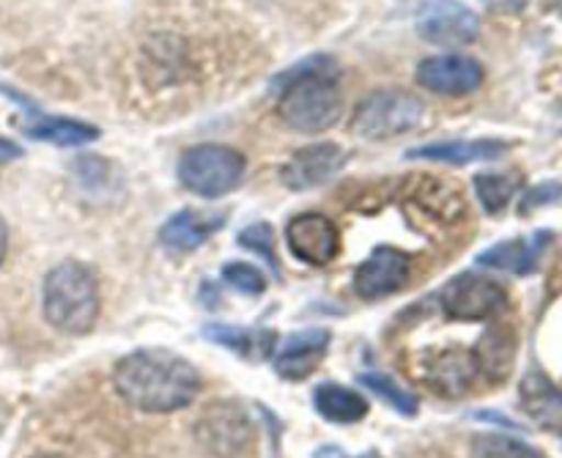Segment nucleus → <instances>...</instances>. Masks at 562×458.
Masks as SVG:
<instances>
[{
  "label": "nucleus",
  "instance_id": "f257e3e1",
  "mask_svg": "<svg viewBox=\"0 0 562 458\" xmlns=\"http://www.w3.org/2000/svg\"><path fill=\"white\" fill-rule=\"evenodd\" d=\"M113 384L121 399L148 415H168L192 404L201 377L192 362L165 349H137L115 366Z\"/></svg>",
  "mask_w": 562,
  "mask_h": 458
},
{
  "label": "nucleus",
  "instance_id": "f03ea898",
  "mask_svg": "<svg viewBox=\"0 0 562 458\" xmlns=\"http://www.w3.org/2000/svg\"><path fill=\"white\" fill-rule=\"evenodd\" d=\"M278 86V113L291 130H333L344 115L340 69L333 58L318 55V58L302 60L274 80V88Z\"/></svg>",
  "mask_w": 562,
  "mask_h": 458
},
{
  "label": "nucleus",
  "instance_id": "7ed1b4c3",
  "mask_svg": "<svg viewBox=\"0 0 562 458\" xmlns=\"http://www.w3.org/2000/svg\"><path fill=\"white\" fill-rule=\"evenodd\" d=\"M44 319L66 335L91 333L99 319L97 275L80 261H64L44 278Z\"/></svg>",
  "mask_w": 562,
  "mask_h": 458
},
{
  "label": "nucleus",
  "instance_id": "20e7f679",
  "mask_svg": "<svg viewBox=\"0 0 562 458\" xmlns=\"http://www.w3.org/2000/svg\"><path fill=\"white\" fill-rule=\"evenodd\" d=\"M426 119V104L417 93L404 88H382L357 104L351 115V132L368 141H387V137L415 132Z\"/></svg>",
  "mask_w": 562,
  "mask_h": 458
},
{
  "label": "nucleus",
  "instance_id": "39448f33",
  "mask_svg": "<svg viewBox=\"0 0 562 458\" xmlns=\"http://www.w3.org/2000/svg\"><path fill=\"white\" fill-rule=\"evenodd\" d=\"M245 176V157L236 148L220 143H201L190 148L179 163V181L201 198H223Z\"/></svg>",
  "mask_w": 562,
  "mask_h": 458
},
{
  "label": "nucleus",
  "instance_id": "423d86ee",
  "mask_svg": "<svg viewBox=\"0 0 562 458\" xmlns=\"http://www.w3.org/2000/svg\"><path fill=\"white\" fill-rule=\"evenodd\" d=\"M439 308L456 322H486L508 308V291L486 275L461 272L439 291Z\"/></svg>",
  "mask_w": 562,
  "mask_h": 458
},
{
  "label": "nucleus",
  "instance_id": "0eeeda50",
  "mask_svg": "<svg viewBox=\"0 0 562 458\" xmlns=\"http://www.w3.org/2000/svg\"><path fill=\"white\" fill-rule=\"evenodd\" d=\"M252 426L247 412L234 401L212 404L195 426V439L212 458H234L250 445Z\"/></svg>",
  "mask_w": 562,
  "mask_h": 458
},
{
  "label": "nucleus",
  "instance_id": "6e6552de",
  "mask_svg": "<svg viewBox=\"0 0 562 458\" xmlns=\"http://www.w3.org/2000/svg\"><path fill=\"white\" fill-rule=\"evenodd\" d=\"M417 33L439 47H461L475 42L481 20L459 0H426L417 11Z\"/></svg>",
  "mask_w": 562,
  "mask_h": 458
},
{
  "label": "nucleus",
  "instance_id": "1a4fd4ad",
  "mask_svg": "<svg viewBox=\"0 0 562 458\" xmlns=\"http://www.w3.org/2000/svg\"><path fill=\"white\" fill-rule=\"evenodd\" d=\"M412 278V256L398 247L379 245L355 272V291L362 300H384L398 294Z\"/></svg>",
  "mask_w": 562,
  "mask_h": 458
},
{
  "label": "nucleus",
  "instance_id": "9d476101",
  "mask_svg": "<svg viewBox=\"0 0 562 458\" xmlns=\"http://www.w3.org/2000/svg\"><path fill=\"white\" fill-rule=\"evenodd\" d=\"M285 245L300 261L311 267H327L340 250V231L333 220L318 212L296 214L285 225Z\"/></svg>",
  "mask_w": 562,
  "mask_h": 458
},
{
  "label": "nucleus",
  "instance_id": "9b49d317",
  "mask_svg": "<svg viewBox=\"0 0 562 458\" xmlns=\"http://www.w3.org/2000/svg\"><path fill=\"white\" fill-rule=\"evenodd\" d=\"M346 152L335 143H313V146L300 148L289 163L280 168V181L289 190L305 192L327 185L329 179L344 170Z\"/></svg>",
  "mask_w": 562,
  "mask_h": 458
},
{
  "label": "nucleus",
  "instance_id": "f8f14e48",
  "mask_svg": "<svg viewBox=\"0 0 562 458\" xmlns=\"http://www.w3.org/2000/svg\"><path fill=\"white\" fill-rule=\"evenodd\" d=\"M417 82L442 97H467L483 82V69L467 55H437L426 58L417 69Z\"/></svg>",
  "mask_w": 562,
  "mask_h": 458
},
{
  "label": "nucleus",
  "instance_id": "ddd939ff",
  "mask_svg": "<svg viewBox=\"0 0 562 458\" xmlns=\"http://www.w3.org/2000/svg\"><path fill=\"white\" fill-rule=\"evenodd\" d=\"M329 333L327 329H302V333L289 335L280 349H274V371L289 382H300V379L311 377L324 360L329 349Z\"/></svg>",
  "mask_w": 562,
  "mask_h": 458
},
{
  "label": "nucleus",
  "instance_id": "4468645a",
  "mask_svg": "<svg viewBox=\"0 0 562 458\" xmlns=\"http://www.w3.org/2000/svg\"><path fill=\"white\" fill-rule=\"evenodd\" d=\"M481 368H477L475 351L448 349L431 357L426 368V384L442 399H461L475 388Z\"/></svg>",
  "mask_w": 562,
  "mask_h": 458
},
{
  "label": "nucleus",
  "instance_id": "2eb2a0df",
  "mask_svg": "<svg viewBox=\"0 0 562 458\" xmlns=\"http://www.w3.org/2000/svg\"><path fill=\"white\" fill-rule=\"evenodd\" d=\"M225 223L223 212H201V209H181L179 214L168 220L159 231V239H162L165 247L170 250H195L203 242L212 239Z\"/></svg>",
  "mask_w": 562,
  "mask_h": 458
},
{
  "label": "nucleus",
  "instance_id": "dca6fc26",
  "mask_svg": "<svg viewBox=\"0 0 562 458\" xmlns=\"http://www.w3.org/2000/svg\"><path fill=\"white\" fill-rule=\"evenodd\" d=\"M549 242H552V234L538 231V234L525 236V239H510L503 242V245L488 247L486 253L477 256V264L488 269H503V272L510 275H532Z\"/></svg>",
  "mask_w": 562,
  "mask_h": 458
},
{
  "label": "nucleus",
  "instance_id": "f3484780",
  "mask_svg": "<svg viewBox=\"0 0 562 458\" xmlns=\"http://www.w3.org/2000/svg\"><path fill=\"white\" fill-rule=\"evenodd\" d=\"M521 410L538 423L543 432L562 437V393L549 382L547 373L530 371L519 388Z\"/></svg>",
  "mask_w": 562,
  "mask_h": 458
},
{
  "label": "nucleus",
  "instance_id": "a211bd4d",
  "mask_svg": "<svg viewBox=\"0 0 562 458\" xmlns=\"http://www.w3.org/2000/svg\"><path fill=\"white\" fill-rule=\"evenodd\" d=\"M212 344L225 346L234 355H239L241 360L261 362L269 360L278 349V333L272 329H256V327H234V324H209L203 329Z\"/></svg>",
  "mask_w": 562,
  "mask_h": 458
},
{
  "label": "nucleus",
  "instance_id": "6ab92c4d",
  "mask_svg": "<svg viewBox=\"0 0 562 458\" xmlns=\"http://www.w3.org/2000/svg\"><path fill=\"white\" fill-rule=\"evenodd\" d=\"M508 152V143L503 141H448V143H428L406 152L409 159H431V163L448 165H470L499 159Z\"/></svg>",
  "mask_w": 562,
  "mask_h": 458
},
{
  "label": "nucleus",
  "instance_id": "aec40b11",
  "mask_svg": "<svg viewBox=\"0 0 562 458\" xmlns=\"http://www.w3.org/2000/svg\"><path fill=\"white\" fill-rule=\"evenodd\" d=\"M313 406L324 421L335 423V426H351L368 415V401L360 393L333 382L318 384L313 390Z\"/></svg>",
  "mask_w": 562,
  "mask_h": 458
},
{
  "label": "nucleus",
  "instance_id": "412c9836",
  "mask_svg": "<svg viewBox=\"0 0 562 458\" xmlns=\"http://www.w3.org/2000/svg\"><path fill=\"white\" fill-rule=\"evenodd\" d=\"M472 351H475L481 377L492 379V382H503V379L510 373V368H514L516 338L510 329L492 327L486 329V335L477 340V346Z\"/></svg>",
  "mask_w": 562,
  "mask_h": 458
},
{
  "label": "nucleus",
  "instance_id": "4be33fe9",
  "mask_svg": "<svg viewBox=\"0 0 562 458\" xmlns=\"http://www.w3.org/2000/svg\"><path fill=\"white\" fill-rule=\"evenodd\" d=\"M36 115V113H33ZM25 135L33 141L53 143V146H86L99 137V130L91 124H82L75 119H53V115H36L31 124H25Z\"/></svg>",
  "mask_w": 562,
  "mask_h": 458
},
{
  "label": "nucleus",
  "instance_id": "5701e85b",
  "mask_svg": "<svg viewBox=\"0 0 562 458\" xmlns=\"http://www.w3.org/2000/svg\"><path fill=\"white\" fill-rule=\"evenodd\" d=\"M521 179L516 174H477L475 176V192L481 206L488 214H499L514 196L519 192Z\"/></svg>",
  "mask_w": 562,
  "mask_h": 458
},
{
  "label": "nucleus",
  "instance_id": "b1692460",
  "mask_svg": "<svg viewBox=\"0 0 562 458\" xmlns=\"http://www.w3.org/2000/svg\"><path fill=\"white\" fill-rule=\"evenodd\" d=\"M360 382L366 384L371 393H376L379 399L387 401V404L393 406L395 412H401V415L412 417V415H417V410H420L415 395L406 393V390L401 388L393 377H384V373H362Z\"/></svg>",
  "mask_w": 562,
  "mask_h": 458
},
{
  "label": "nucleus",
  "instance_id": "393cba45",
  "mask_svg": "<svg viewBox=\"0 0 562 458\" xmlns=\"http://www.w3.org/2000/svg\"><path fill=\"white\" fill-rule=\"evenodd\" d=\"M472 458H543L536 448L503 434H483L472 445Z\"/></svg>",
  "mask_w": 562,
  "mask_h": 458
},
{
  "label": "nucleus",
  "instance_id": "a878e982",
  "mask_svg": "<svg viewBox=\"0 0 562 458\" xmlns=\"http://www.w3.org/2000/svg\"><path fill=\"white\" fill-rule=\"evenodd\" d=\"M239 245L247 247L250 253H256L258 258L272 267V272H280L278 256H274V231L269 223H252L250 228H245L239 234Z\"/></svg>",
  "mask_w": 562,
  "mask_h": 458
},
{
  "label": "nucleus",
  "instance_id": "bb28decb",
  "mask_svg": "<svg viewBox=\"0 0 562 458\" xmlns=\"http://www.w3.org/2000/svg\"><path fill=\"white\" fill-rule=\"evenodd\" d=\"M223 280L231 289L241 291L247 297H258L267 291V278H263L261 269H256L252 264H225Z\"/></svg>",
  "mask_w": 562,
  "mask_h": 458
},
{
  "label": "nucleus",
  "instance_id": "cd10ccee",
  "mask_svg": "<svg viewBox=\"0 0 562 458\" xmlns=\"http://www.w3.org/2000/svg\"><path fill=\"white\" fill-rule=\"evenodd\" d=\"M562 196V187L560 185H543V187H536V190L530 192V196L525 198V203H521V214H527L530 209H538L543 206V203L554 201V198Z\"/></svg>",
  "mask_w": 562,
  "mask_h": 458
},
{
  "label": "nucleus",
  "instance_id": "c85d7f7f",
  "mask_svg": "<svg viewBox=\"0 0 562 458\" xmlns=\"http://www.w3.org/2000/svg\"><path fill=\"white\" fill-rule=\"evenodd\" d=\"M20 157H22V148L16 146L14 141H9V137H0V165L14 163V159Z\"/></svg>",
  "mask_w": 562,
  "mask_h": 458
},
{
  "label": "nucleus",
  "instance_id": "c756f323",
  "mask_svg": "<svg viewBox=\"0 0 562 458\" xmlns=\"http://www.w3.org/2000/svg\"><path fill=\"white\" fill-rule=\"evenodd\" d=\"M483 3L494 11H521L527 5V0H483Z\"/></svg>",
  "mask_w": 562,
  "mask_h": 458
},
{
  "label": "nucleus",
  "instance_id": "7c9ffc66",
  "mask_svg": "<svg viewBox=\"0 0 562 458\" xmlns=\"http://www.w3.org/2000/svg\"><path fill=\"white\" fill-rule=\"evenodd\" d=\"M316 458H351V456H346L344 450L333 448V445H329V448H318L316 450ZM357 458H382V456H379L376 450H368V454H362V456H357Z\"/></svg>",
  "mask_w": 562,
  "mask_h": 458
},
{
  "label": "nucleus",
  "instance_id": "2f4dec72",
  "mask_svg": "<svg viewBox=\"0 0 562 458\" xmlns=\"http://www.w3.org/2000/svg\"><path fill=\"white\" fill-rule=\"evenodd\" d=\"M5 245H9V231H5V223L0 220V261H3L5 256Z\"/></svg>",
  "mask_w": 562,
  "mask_h": 458
},
{
  "label": "nucleus",
  "instance_id": "473e14b6",
  "mask_svg": "<svg viewBox=\"0 0 562 458\" xmlns=\"http://www.w3.org/2000/svg\"><path fill=\"white\" fill-rule=\"evenodd\" d=\"M33 458H66V456H58V454H38V456H33Z\"/></svg>",
  "mask_w": 562,
  "mask_h": 458
}]
</instances>
